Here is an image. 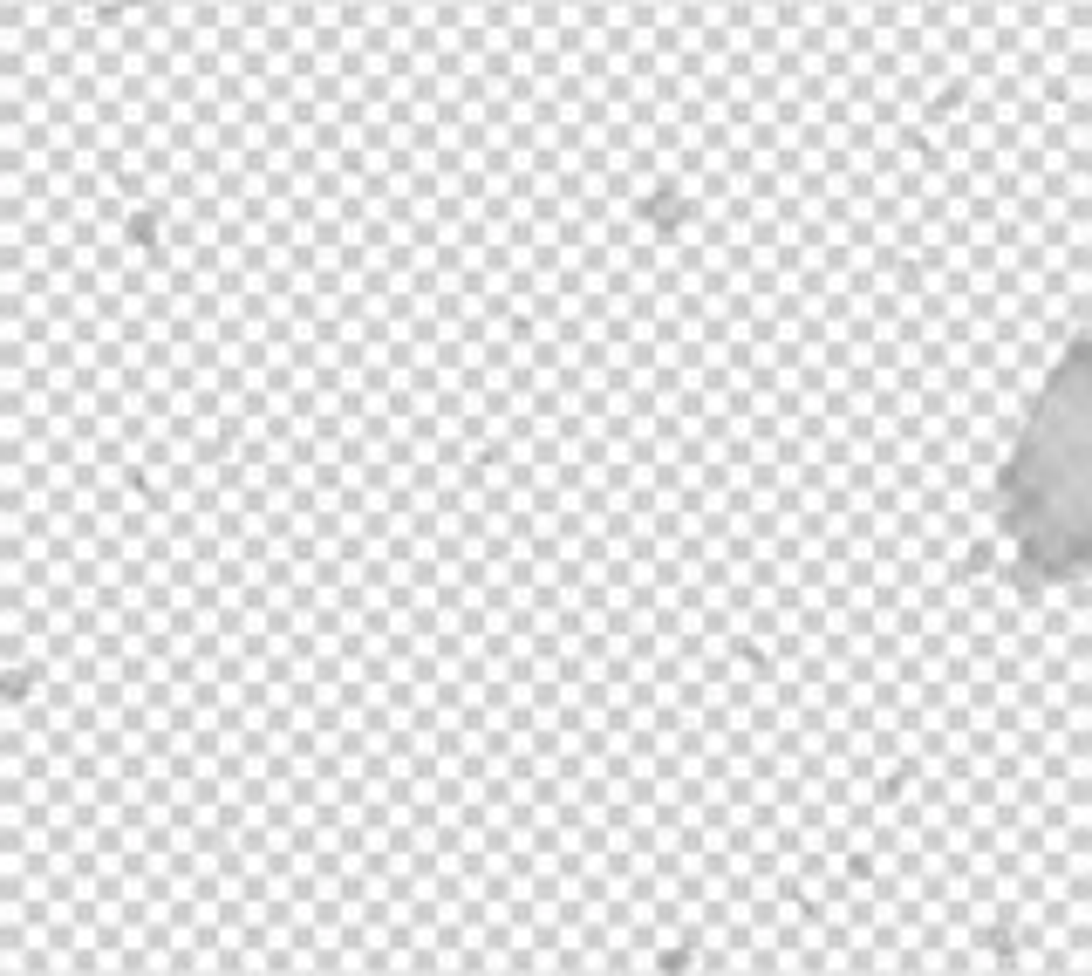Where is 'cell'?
Segmentation results:
<instances>
[{
    "label": "cell",
    "mask_w": 1092,
    "mask_h": 976,
    "mask_svg": "<svg viewBox=\"0 0 1092 976\" xmlns=\"http://www.w3.org/2000/svg\"><path fill=\"white\" fill-rule=\"evenodd\" d=\"M1011 526L1052 574L1092 567V342L1065 355L1011 471Z\"/></svg>",
    "instance_id": "cell-1"
}]
</instances>
